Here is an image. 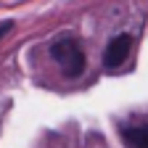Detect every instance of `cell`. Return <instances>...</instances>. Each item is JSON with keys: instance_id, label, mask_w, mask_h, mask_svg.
I'll list each match as a JSON object with an SVG mask.
<instances>
[{"instance_id": "cell-1", "label": "cell", "mask_w": 148, "mask_h": 148, "mask_svg": "<svg viewBox=\"0 0 148 148\" xmlns=\"http://www.w3.org/2000/svg\"><path fill=\"white\" fill-rule=\"evenodd\" d=\"M50 56H53V61L61 66L64 71V77L69 79H77L79 74L85 71V50L79 48L77 40H71V37H61V40H56L50 45Z\"/></svg>"}, {"instance_id": "cell-2", "label": "cell", "mask_w": 148, "mask_h": 148, "mask_svg": "<svg viewBox=\"0 0 148 148\" xmlns=\"http://www.w3.org/2000/svg\"><path fill=\"white\" fill-rule=\"evenodd\" d=\"M130 48H132V40H130V34H116L114 40L106 45V53H103V64L108 69H116L127 61L130 56Z\"/></svg>"}, {"instance_id": "cell-3", "label": "cell", "mask_w": 148, "mask_h": 148, "mask_svg": "<svg viewBox=\"0 0 148 148\" xmlns=\"http://www.w3.org/2000/svg\"><path fill=\"white\" fill-rule=\"evenodd\" d=\"M122 140L127 148H148V127L138 124V127H122Z\"/></svg>"}, {"instance_id": "cell-4", "label": "cell", "mask_w": 148, "mask_h": 148, "mask_svg": "<svg viewBox=\"0 0 148 148\" xmlns=\"http://www.w3.org/2000/svg\"><path fill=\"white\" fill-rule=\"evenodd\" d=\"M11 29H13V21H5V24H0V37H5Z\"/></svg>"}]
</instances>
